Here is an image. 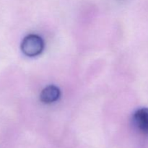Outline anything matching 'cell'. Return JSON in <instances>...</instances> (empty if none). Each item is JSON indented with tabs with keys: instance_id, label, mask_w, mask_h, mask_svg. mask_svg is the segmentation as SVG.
<instances>
[{
	"instance_id": "2",
	"label": "cell",
	"mask_w": 148,
	"mask_h": 148,
	"mask_svg": "<svg viewBox=\"0 0 148 148\" xmlns=\"http://www.w3.org/2000/svg\"><path fill=\"white\" fill-rule=\"evenodd\" d=\"M134 124L140 132L148 134V108H142L137 110L133 116Z\"/></svg>"
},
{
	"instance_id": "3",
	"label": "cell",
	"mask_w": 148,
	"mask_h": 148,
	"mask_svg": "<svg viewBox=\"0 0 148 148\" xmlns=\"http://www.w3.org/2000/svg\"><path fill=\"white\" fill-rule=\"evenodd\" d=\"M61 95L60 90L55 85H49L41 91L40 100L44 103H51L59 98Z\"/></svg>"
},
{
	"instance_id": "1",
	"label": "cell",
	"mask_w": 148,
	"mask_h": 148,
	"mask_svg": "<svg viewBox=\"0 0 148 148\" xmlns=\"http://www.w3.org/2000/svg\"><path fill=\"white\" fill-rule=\"evenodd\" d=\"M20 48L25 56L34 57L42 53L44 49V42L40 36L30 34L23 38Z\"/></svg>"
}]
</instances>
